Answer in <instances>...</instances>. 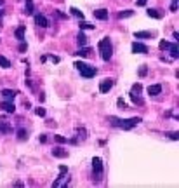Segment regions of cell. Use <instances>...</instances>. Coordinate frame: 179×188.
Instances as JSON below:
<instances>
[{
  "instance_id": "obj_1",
  "label": "cell",
  "mask_w": 179,
  "mask_h": 188,
  "mask_svg": "<svg viewBox=\"0 0 179 188\" xmlns=\"http://www.w3.org/2000/svg\"><path fill=\"white\" fill-rule=\"evenodd\" d=\"M108 122L113 125V127H118V129H124V131H129L132 127L141 122V117H132V119H118V117H110Z\"/></svg>"
},
{
  "instance_id": "obj_2",
  "label": "cell",
  "mask_w": 179,
  "mask_h": 188,
  "mask_svg": "<svg viewBox=\"0 0 179 188\" xmlns=\"http://www.w3.org/2000/svg\"><path fill=\"white\" fill-rule=\"evenodd\" d=\"M97 49H99V52H101V58L104 59V61H110L113 56V47H112V42H110V39L108 37H104V39L99 40V44H97Z\"/></svg>"
},
{
  "instance_id": "obj_3",
  "label": "cell",
  "mask_w": 179,
  "mask_h": 188,
  "mask_svg": "<svg viewBox=\"0 0 179 188\" xmlns=\"http://www.w3.org/2000/svg\"><path fill=\"white\" fill-rule=\"evenodd\" d=\"M75 68H77L78 72H80V75L85 77V78H92L94 75H96V68L89 66L87 63H83V61H77L75 63Z\"/></svg>"
},
{
  "instance_id": "obj_4",
  "label": "cell",
  "mask_w": 179,
  "mask_h": 188,
  "mask_svg": "<svg viewBox=\"0 0 179 188\" xmlns=\"http://www.w3.org/2000/svg\"><path fill=\"white\" fill-rule=\"evenodd\" d=\"M68 183H70V176H68V173H61L58 176V179H54L52 186L54 188H61V186H66Z\"/></svg>"
},
{
  "instance_id": "obj_5",
  "label": "cell",
  "mask_w": 179,
  "mask_h": 188,
  "mask_svg": "<svg viewBox=\"0 0 179 188\" xmlns=\"http://www.w3.org/2000/svg\"><path fill=\"white\" fill-rule=\"evenodd\" d=\"M92 169H94V176H97L96 179H99V176L103 174V160L99 157L92 159Z\"/></svg>"
},
{
  "instance_id": "obj_6",
  "label": "cell",
  "mask_w": 179,
  "mask_h": 188,
  "mask_svg": "<svg viewBox=\"0 0 179 188\" xmlns=\"http://www.w3.org/2000/svg\"><path fill=\"white\" fill-rule=\"evenodd\" d=\"M113 84H115L113 78H104V80H101V84H99V92H103V94L108 92L113 87Z\"/></svg>"
},
{
  "instance_id": "obj_7",
  "label": "cell",
  "mask_w": 179,
  "mask_h": 188,
  "mask_svg": "<svg viewBox=\"0 0 179 188\" xmlns=\"http://www.w3.org/2000/svg\"><path fill=\"white\" fill-rule=\"evenodd\" d=\"M0 108L5 111V113H14L16 111V106L12 101H7V99H4V101L0 103Z\"/></svg>"
},
{
  "instance_id": "obj_8",
  "label": "cell",
  "mask_w": 179,
  "mask_h": 188,
  "mask_svg": "<svg viewBox=\"0 0 179 188\" xmlns=\"http://www.w3.org/2000/svg\"><path fill=\"white\" fill-rule=\"evenodd\" d=\"M132 52H136V54H146V52H148V47H146L144 44H141V42H134V44H132Z\"/></svg>"
},
{
  "instance_id": "obj_9",
  "label": "cell",
  "mask_w": 179,
  "mask_h": 188,
  "mask_svg": "<svg viewBox=\"0 0 179 188\" xmlns=\"http://www.w3.org/2000/svg\"><path fill=\"white\" fill-rule=\"evenodd\" d=\"M35 23L39 24L40 28H47L49 26V21L44 14H35Z\"/></svg>"
},
{
  "instance_id": "obj_10",
  "label": "cell",
  "mask_w": 179,
  "mask_h": 188,
  "mask_svg": "<svg viewBox=\"0 0 179 188\" xmlns=\"http://www.w3.org/2000/svg\"><path fill=\"white\" fill-rule=\"evenodd\" d=\"M52 155H54V157H58V159H66L68 152H66V150H63L61 146H56V148L52 150Z\"/></svg>"
},
{
  "instance_id": "obj_11",
  "label": "cell",
  "mask_w": 179,
  "mask_h": 188,
  "mask_svg": "<svg viewBox=\"0 0 179 188\" xmlns=\"http://www.w3.org/2000/svg\"><path fill=\"white\" fill-rule=\"evenodd\" d=\"M16 94H18V92L12 91V89H4V91H2V98L7 99V101H12V99L16 98Z\"/></svg>"
},
{
  "instance_id": "obj_12",
  "label": "cell",
  "mask_w": 179,
  "mask_h": 188,
  "mask_svg": "<svg viewBox=\"0 0 179 188\" xmlns=\"http://www.w3.org/2000/svg\"><path fill=\"white\" fill-rule=\"evenodd\" d=\"M160 92H162V86L160 84H153V86L148 87V94L150 96H158Z\"/></svg>"
},
{
  "instance_id": "obj_13",
  "label": "cell",
  "mask_w": 179,
  "mask_h": 188,
  "mask_svg": "<svg viewBox=\"0 0 179 188\" xmlns=\"http://www.w3.org/2000/svg\"><path fill=\"white\" fill-rule=\"evenodd\" d=\"M94 18H96V19H101V21L108 19V10L106 9H97V10H94Z\"/></svg>"
},
{
  "instance_id": "obj_14",
  "label": "cell",
  "mask_w": 179,
  "mask_h": 188,
  "mask_svg": "<svg viewBox=\"0 0 179 188\" xmlns=\"http://www.w3.org/2000/svg\"><path fill=\"white\" fill-rule=\"evenodd\" d=\"M0 132H2V134H9V132H12V127H10L9 122L0 120Z\"/></svg>"
},
{
  "instance_id": "obj_15",
  "label": "cell",
  "mask_w": 179,
  "mask_h": 188,
  "mask_svg": "<svg viewBox=\"0 0 179 188\" xmlns=\"http://www.w3.org/2000/svg\"><path fill=\"white\" fill-rule=\"evenodd\" d=\"M169 51H170V58H172V59H177L179 58V45H177V44H170Z\"/></svg>"
},
{
  "instance_id": "obj_16",
  "label": "cell",
  "mask_w": 179,
  "mask_h": 188,
  "mask_svg": "<svg viewBox=\"0 0 179 188\" xmlns=\"http://www.w3.org/2000/svg\"><path fill=\"white\" fill-rule=\"evenodd\" d=\"M131 99H132V103H136V105H143V98L139 96L137 91H131Z\"/></svg>"
},
{
  "instance_id": "obj_17",
  "label": "cell",
  "mask_w": 179,
  "mask_h": 188,
  "mask_svg": "<svg viewBox=\"0 0 179 188\" xmlns=\"http://www.w3.org/2000/svg\"><path fill=\"white\" fill-rule=\"evenodd\" d=\"M24 31H26V28H24V26H19V28H16V31H14L16 39H18V40H24Z\"/></svg>"
},
{
  "instance_id": "obj_18",
  "label": "cell",
  "mask_w": 179,
  "mask_h": 188,
  "mask_svg": "<svg viewBox=\"0 0 179 188\" xmlns=\"http://www.w3.org/2000/svg\"><path fill=\"white\" fill-rule=\"evenodd\" d=\"M77 44L80 45V47L87 44V37H85V33H83V31H80V33L77 35Z\"/></svg>"
},
{
  "instance_id": "obj_19",
  "label": "cell",
  "mask_w": 179,
  "mask_h": 188,
  "mask_svg": "<svg viewBox=\"0 0 179 188\" xmlns=\"http://www.w3.org/2000/svg\"><path fill=\"white\" fill-rule=\"evenodd\" d=\"M91 52H92V49H91V47H82L80 51H77L75 54H77V56H82V58H87Z\"/></svg>"
},
{
  "instance_id": "obj_20",
  "label": "cell",
  "mask_w": 179,
  "mask_h": 188,
  "mask_svg": "<svg viewBox=\"0 0 179 188\" xmlns=\"http://www.w3.org/2000/svg\"><path fill=\"white\" fill-rule=\"evenodd\" d=\"M134 37H136V39H151L153 33H150V31H136Z\"/></svg>"
},
{
  "instance_id": "obj_21",
  "label": "cell",
  "mask_w": 179,
  "mask_h": 188,
  "mask_svg": "<svg viewBox=\"0 0 179 188\" xmlns=\"http://www.w3.org/2000/svg\"><path fill=\"white\" fill-rule=\"evenodd\" d=\"M148 16L153 18V19H160V18H162V14H160L157 9H148Z\"/></svg>"
},
{
  "instance_id": "obj_22",
  "label": "cell",
  "mask_w": 179,
  "mask_h": 188,
  "mask_svg": "<svg viewBox=\"0 0 179 188\" xmlns=\"http://www.w3.org/2000/svg\"><path fill=\"white\" fill-rule=\"evenodd\" d=\"M94 28H96L94 24H91V23H87V21L80 19V30H94Z\"/></svg>"
},
{
  "instance_id": "obj_23",
  "label": "cell",
  "mask_w": 179,
  "mask_h": 188,
  "mask_svg": "<svg viewBox=\"0 0 179 188\" xmlns=\"http://www.w3.org/2000/svg\"><path fill=\"white\" fill-rule=\"evenodd\" d=\"M70 12H71L75 18H78V19H83V12H82V10H78L77 7H71V9H70Z\"/></svg>"
},
{
  "instance_id": "obj_24",
  "label": "cell",
  "mask_w": 179,
  "mask_h": 188,
  "mask_svg": "<svg viewBox=\"0 0 179 188\" xmlns=\"http://www.w3.org/2000/svg\"><path fill=\"white\" fill-rule=\"evenodd\" d=\"M131 16H134V10H122V12H118V18L120 19H124V18H131Z\"/></svg>"
},
{
  "instance_id": "obj_25",
  "label": "cell",
  "mask_w": 179,
  "mask_h": 188,
  "mask_svg": "<svg viewBox=\"0 0 179 188\" xmlns=\"http://www.w3.org/2000/svg\"><path fill=\"white\" fill-rule=\"evenodd\" d=\"M16 134H18V140H26V138H28V132H26V129H23V127L18 129Z\"/></svg>"
},
{
  "instance_id": "obj_26",
  "label": "cell",
  "mask_w": 179,
  "mask_h": 188,
  "mask_svg": "<svg viewBox=\"0 0 179 188\" xmlns=\"http://www.w3.org/2000/svg\"><path fill=\"white\" fill-rule=\"evenodd\" d=\"M0 66L2 68H10V61L5 56H0Z\"/></svg>"
},
{
  "instance_id": "obj_27",
  "label": "cell",
  "mask_w": 179,
  "mask_h": 188,
  "mask_svg": "<svg viewBox=\"0 0 179 188\" xmlns=\"http://www.w3.org/2000/svg\"><path fill=\"white\" fill-rule=\"evenodd\" d=\"M24 14H33V4L31 2H26V7H24Z\"/></svg>"
},
{
  "instance_id": "obj_28",
  "label": "cell",
  "mask_w": 179,
  "mask_h": 188,
  "mask_svg": "<svg viewBox=\"0 0 179 188\" xmlns=\"http://www.w3.org/2000/svg\"><path fill=\"white\" fill-rule=\"evenodd\" d=\"M54 140L58 141V143H61V145H63V143H68V138H64V136H59V134L54 136Z\"/></svg>"
},
{
  "instance_id": "obj_29",
  "label": "cell",
  "mask_w": 179,
  "mask_h": 188,
  "mask_svg": "<svg viewBox=\"0 0 179 188\" xmlns=\"http://www.w3.org/2000/svg\"><path fill=\"white\" fill-rule=\"evenodd\" d=\"M169 45H170V42H167V40H162V42L158 44V47L162 49V51H167V49H169Z\"/></svg>"
},
{
  "instance_id": "obj_30",
  "label": "cell",
  "mask_w": 179,
  "mask_h": 188,
  "mask_svg": "<svg viewBox=\"0 0 179 188\" xmlns=\"http://www.w3.org/2000/svg\"><path fill=\"white\" fill-rule=\"evenodd\" d=\"M116 105L120 106L122 110H127V103L124 101V99H122V98H118V99H116Z\"/></svg>"
},
{
  "instance_id": "obj_31",
  "label": "cell",
  "mask_w": 179,
  "mask_h": 188,
  "mask_svg": "<svg viewBox=\"0 0 179 188\" xmlns=\"http://www.w3.org/2000/svg\"><path fill=\"white\" fill-rule=\"evenodd\" d=\"M139 77H146V73H148V66H144V65H143V66L139 68Z\"/></svg>"
},
{
  "instance_id": "obj_32",
  "label": "cell",
  "mask_w": 179,
  "mask_h": 188,
  "mask_svg": "<svg viewBox=\"0 0 179 188\" xmlns=\"http://www.w3.org/2000/svg\"><path fill=\"white\" fill-rule=\"evenodd\" d=\"M45 59H51L52 63H59L61 59L58 58V56H54V54H49V56H45Z\"/></svg>"
},
{
  "instance_id": "obj_33",
  "label": "cell",
  "mask_w": 179,
  "mask_h": 188,
  "mask_svg": "<svg viewBox=\"0 0 179 188\" xmlns=\"http://www.w3.org/2000/svg\"><path fill=\"white\" fill-rule=\"evenodd\" d=\"M35 113H37L39 117H45V108H40V106H39V108L35 110Z\"/></svg>"
},
{
  "instance_id": "obj_34",
  "label": "cell",
  "mask_w": 179,
  "mask_h": 188,
  "mask_svg": "<svg viewBox=\"0 0 179 188\" xmlns=\"http://www.w3.org/2000/svg\"><path fill=\"white\" fill-rule=\"evenodd\" d=\"M167 136H169L170 140H174V141L179 140V132H167Z\"/></svg>"
},
{
  "instance_id": "obj_35",
  "label": "cell",
  "mask_w": 179,
  "mask_h": 188,
  "mask_svg": "<svg viewBox=\"0 0 179 188\" xmlns=\"http://www.w3.org/2000/svg\"><path fill=\"white\" fill-rule=\"evenodd\" d=\"M170 10H172V12L177 10V0H172V2H170Z\"/></svg>"
},
{
  "instance_id": "obj_36",
  "label": "cell",
  "mask_w": 179,
  "mask_h": 188,
  "mask_svg": "<svg viewBox=\"0 0 179 188\" xmlns=\"http://www.w3.org/2000/svg\"><path fill=\"white\" fill-rule=\"evenodd\" d=\"M26 49H28V45H26V42H23V40H21V44H19V51H21V52H24Z\"/></svg>"
},
{
  "instance_id": "obj_37",
  "label": "cell",
  "mask_w": 179,
  "mask_h": 188,
  "mask_svg": "<svg viewBox=\"0 0 179 188\" xmlns=\"http://www.w3.org/2000/svg\"><path fill=\"white\" fill-rule=\"evenodd\" d=\"M132 91H137V92H141V84H134V86H132Z\"/></svg>"
},
{
  "instance_id": "obj_38",
  "label": "cell",
  "mask_w": 179,
  "mask_h": 188,
  "mask_svg": "<svg viewBox=\"0 0 179 188\" xmlns=\"http://www.w3.org/2000/svg\"><path fill=\"white\" fill-rule=\"evenodd\" d=\"M59 173H68V167L66 165H59Z\"/></svg>"
},
{
  "instance_id": "obj_39",
  "label": "cell",
  "mask_w": 179,
  "mask_h": 188,
  "mask_svg": "<svg viewBox=\"0 0 179 188\" xmlns=\"http://www.w3.org/2000/svg\"><path fill=\"white\" fill-rule=\"evenodd\" d=\"M146 2H148V0H137V7H143V5H146Z\"/></svg>"
},
{
  "instance_id": "obj_40",
  "label": "cell",
  "mask_w": 179,
  "mask_h": 188,
  "mask_svg": "<svg viewBox=\"0 0 179 188\" xmlns=\"http://www.w3.org/2000/svg\"><path fill=\"white\" fill-rule=\"evenodd\" d=\"M172 39H174L176 42H177V40H179V33H177V31H174V35H172Z\"/></svg>"
},
{
  "instance_id": "obj_41",
  "label": "cell",
  "mask_w": 179,
  "mask_h": 188,
  "mask_svg": "<svg viewBox=\"0 0 179 188\" xmlns=\"http://www.w3.org/2000/svg\"><path fill=\"white\" fill-rule=\"evenodd\" d=\"M40 141H42V143H45V141H47V138H45V134H42V136H40Z\"/></svg>"
},
{
  "instance_id": "obj_42",
  "label": "cell",
  "mask_w": 179,
  "mask_h": 188,
  "mask_svg": "<svg viewBox=\"0 0 179 188\" xmlns=\"http://www.w3.org/2000/svg\"><path fill=\"white\" fill-rule=\"evenodd\" d=\"M2 16H4V10H0V18H2Z\"/></svg>"
},
{
  "instance_id": "obj_43",
  "label": "cell",
  "mask_w": 179,
  "mask_h": 188,
  "mask_svg": "<svg viewBox=\"0 0 179 188\" xmlns=\"http://www.w3.org/2000/svg\"><path fill=\"white\" fill-rule=\"evenodd\" d=\"M4 2H5V0H0V5H4Z\"/></svg>"
},
{
  "instance_id": "obj_44",
  "label": "cell",
  "mask_w": 179,
  "mask_h": 188,
  "mask_svg": "<svg viewBox=\"0 0 179 188\" xmlns=\"http://www.w3.org/2000/svg\"><path fill=\"white\" fill-rule=\"evenodd\" d=\"M26 2H31V0H26Z\"/></svg>"
}]
</instances>
